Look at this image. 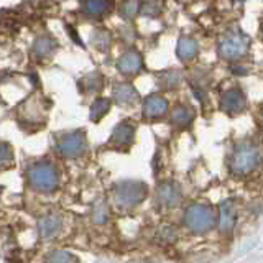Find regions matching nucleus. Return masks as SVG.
I'll list each match as a JSON object with an SVG mask.
<instances>
[{
  "label": "nucleus",
  "instance_id": "f257e3e1",
  "mask_svg": "<svg viewBox=\"0 0 263 263\" xmlns=\"http://www.w3.org/2000/svg\"><path fill=\"white\" fill-rule=\"evenodd\" d=\"M28 179L30 184L43 193H53L54 189L60 184V173L56 171V168L51 163L41 161L33 164L28 171Z\"/></svg>",
  "mask_w": 263,
  "mask_h": 263
},
{
  "label": "nucleus",
  "instance_id": "f03ea898",
  "mask_svg": "<svg viewBox=\"0 0 263 263\" xmlns=\"http://www.w3.org/2000/svg\"><path fill=\"white\" fill-rule=\"evenodd\" d=\"M184 222L193 232L204 234V232H209V230L217 224V219H216V212H214L209 205L194 204L186 211Z\"/></svg>",
  "mask_w": 263,
  "mask_h": 263
},
{
  "label": "nucleus",
  "instance_id": "7ed1b4c3",
  "mask_svg": "<svg viewBox=\"0 0 263 263\" xmlns=\"http://www.w3.org/2000/svg\"><path fill=\"white\" fill-rule=\"evenodd\" d=\"M260 163V152L258 148L252 143H242L235 148V152L230 158V168L238 175L250 173L258 166Z\"/></svg>",
  "mask_w": 263,
  "mask_h": 263
},
{
  "label": "nucleus",
  "instance_id": "20e7f679",
  "mask_svg": "<svg viewBox=\"0 0 263 263\" xmlns=\"http://www.w3.org/2000/svg\"><path fill=\"white\" fill-rule=\"evenodd\" d=\"M148 194V187L142 181H123L115 186V201L122 208H132L142 202Z\"/></svg>",
  "mask_w": 263,
  "mask_h": 263
},
{
  "label": "nucleus",
  "instance_id": "39448f33",
  "mask_svg": "<svg viewBox=\"0 0 263 263\" xmlns=\"http://www.w3.org/2000/svg\"><path fill=\"white\" fill-rule=\"evenodd\" d=\"M86 146H87V140H86V134L82 130L69 132V134L61 135L56 143L58 152H60V155L66 156V158L81 156L86 152Z\"/></svg>",
  "mask_w": 263,
  "mask_h": 263
},
{
  "label": "nucleus",
  "instance_id": "423d86ee",
  "mask_svg": "<svg viewBox=\"0 0 263 263\" xmlns=\"http://www.w3.org/2000/svg\"><path fill=\"white\" fill-rule=\"evenodd\" d=\"M247 49H249V38L243 35H229L224 41L220 43V56L226 58V60H238V58L245 56Z\"/></svg>",
  "mask_w": 263,
  "mask_h": 263
},
{
  "label": "nucleus",
  "instance_id": "0eeeda50",
  "mask_svg": "<svg viewBox=\"0 0 263 263\" xmlns=\"http://www.w3.org/2000/svg\"><path fill=\"white\" fill-rule=\"evenodd\" d=\"M220 107L222 110L234 115L242 112L245 107H247V101H245V96L240 89H230L227 92L222 96L220 99Z\"/></svg>",
  "mask_w": 263,
  "mask_h": 263
},
{
  "label": "nucleus",
  "instance_id": "6e6552de",
  "mask_svg": "<svg viewBox=\"0 0 263 263\" xmlns=\"http://www.w3.org/2000/svg\"><path fill=\"white\" fill-rule=\"evenodd\" d=\"M168 112V101L164 97L153 94L148 96L143 102V115L146 119H158Z\"/></svg>",
  "mask_w": 263,
  "mask_h": 263
},
{
  "label": "nucleus",
  "instance_id": "1a4fd4ad",
  "mask_svg": "<svg viewBox=\"0 0 263 263\" xmlns=\"http://www.w3.org/2000/svg\"><path fill=\"white\" fill-rule=\"evenodd\" d=\"M134 138H135V125H132L130 122H122L114 128V134L110 137V143L114 146L123 148V146H130L134 143Z\"/></svg>",
  "mask_w": 263,
  "mask_h": 263
},
{
  "label": "nucleus",
  "instance_id": "9d476101",
  "mask_svg": "<svg viewBox=\"0 0 263 263\" xmlns=\"http://www.w3.org/2000/svg\"><path fill=\"white\" fill-rule=\"evenodd\" d=\"M143 66V60H142V54L138 51H127L125 54H122L117 61V69L122 74H137Z\"/></svg>",
  "mask_w": 263,
  "mask_h": 263
},
{
  "label": "nucleus",
  "instance_id": "9b49d317",
  "mask_svg": "<svg viewBox=\"0 0 263 263\" xmlns=\"http://www.w3.org/2000/svg\"><path fill=\"white\" fill-rule=\"evenodd\" d=\"M38 229H40L41 237H45V238L56 237L63 229V220L60 216H56V214H48V216L40 219Z\"/></svg>",
  "mask_w": 263,
  "mask_h": 263
},
{
  "label": "nucleus",
  "instance_id": "f8f14e48",
  "mask_svg": "<svg viewBox=\"0 0 263 263\" xmlns=\"http://www.w3.org/2000/svg\"><path fill=\"white\" fill-rule=\"evenodd\" d=\"M237 222V209L232 201H226L220 205V214H219V226L222 232H230L235 227Z\"/></svg>",
  "mask_w": 263,
  "mask_h": 263
},
{
  "label": "nucleus",
  "instance_id": "ddd939ff",
  "mask_svg": "<svg viewBox=\"0 0 263 263\" xmlns=\"http://www.w3.org/2000/svg\"><path fill=\"white\" fill-rule=\"evenodd\" d=\"M114 99L117 101L119 105H132L138 102V90L132 86V84H127V82H123V84H119L115 86V90H114Z\"/></svg>",
  "mask_w": 263,
  "mask_h": 263
},
{
  "label": "nucleus",
  "instance_id": "4468645a",
  "mask_svg": "<svg viewBox=\"0 0 263 263\" xmlns=\"http://www.w3.org/2000/svg\"><path fill=\"white\" fill-rule=\"evenodd\" d=\"M179 187L175 183H164L158 187V201L164 208H171L179 202Z\"/></svg>",
  "mask_w": 263,
  "mask_h": 263
},
{
  "label": "nucleus",
  "instance_id": "2eb2a0df",
  "mask_svg": "<svg viewBox=\"0 0 263 263\" xmlns=\"http://www.w3.org/2000/svg\"><path fill=\"white\" fill-rule=\"evenodd\" d=\"M194 110L187 105H178L171 112V122L178 127H187L194 120Z\"/></svg>",
  "mask_w": 263,
  "mask_h": 263
},
{
  "label": "nucleus",
  "instance_id": "dca6fc26",
  "mask_svg": "<svg viewBox=\"0 0 263 263\" xmlns=\"http://www.w3.org/2000/svg\"><path fill=\"white\" fill-rule=\"evenodd\" d=\"M176 53L179 56V60L181 61H189V60H193V58L197 54V43H196V40L193 38H181L178 41V46H176Z\"/></svg>",
  "mask_w": 263,
  "mask_h": 263
},
{
  "label": "nucleus",
  "instance_id": "f3484780",
  "mask_svg": "<svg viewBox=\"0 0 263 263\" xmlns=\"http://www.w3.org/2000/svg\"><path fill=\"white\" fill-rule=\"evenodd\" d=\"M56 49V41L49 36H40L33 45V53L38 58H46Z\"/></svg>",
  "mask_w": 263,
  "mask_h": 263
},
{
  "label": "nucleus",
  "instance_id": "a211bd4d",
  "mask_svg": "<svg viewBox=\"0 0 263 263\" xmlns=\"http://www.w3.org/2000/svg\"><path fill=\"white\" fill-rule=\"evenodd\" d=\"M82 8L87 15H104L112 8L110 2H104V0H87V2H82Z\"/></svg>",
  "mask_w": 263,
  "mask_h": 263
},
{
  "label": "nucleus",
  "instance_id": "6ab92c4d",
  "mask_svg": "<svg viewBox=\"0 0 263 263\" xmlns=\"http://www.w3.org/2000/svg\"><path fill=\"white\" fill-rule=\"evenodd\" d=\"M109 110H110L109 99H97V101L92 104V107H90V120L99 122Z\"/></svg>",
  "mask_w": 263,
  "mask_h": 263
},
{
  "label": "nucleus",
  "instance_id": "aec40b11",
  "mask_svg": "<svg viewBox=\"0 0 263 263\" xmlns=\"http://www.w3.org/2000/svg\"><path fill=\"white\" fill-rule=\"evenodd\" d=\"M104 86V81H102V76L99 72H94V74H89L81 82V87L86 90V92H99V90L102 89Z\"/></svg>",
  "mask_w": 263,
  "mask_h": 263
},
{
  "label": "nucleus",
  "instance_id": "412c9836",
  "mask_svg": "<svg viewBox=\"0 0 263 263\" xmlns=\"http://www.w3.org/2000/svg\"><path fill=\"white\" fill-rule=\"evenodd\" d=\"M78 257L72 255L71 252H66V250H58L53 252L49 257L46 258V263H78Z\"/></svg>",
  "mask_w": 263,
  "mask_h": 263
},
{
  "label": "nucleus",
  "instance_id": "4be33fe9",
  "mask_svg": "<svg viewBox=\"0 0 263 263\" xmlns=\"http://www.w3.org/2000/svg\"><path fill=\"white\" fill-rule=\"evenodd\" d=\"M13 161V152L10 145H7L4 142H0V168L8 166Z\"/></svg>",
  "mask_w": 263,
  "mask_h": 263
},
{
  "label": "nucleus",
  "instance_id": "5701e85b",
  "mask_svg": "<svg viewBox=\"0 0 263 263\" xmlns=\"http://www.w3.org/2000/svg\"><path fill=\"white\" fill-rule=\"evenodd\" d=\"M92 41H94V45L99 49H105L110 43V35L107 31H104V30H97V31H94V35H92Z\"/></svg>",
  "mask_w": 263,
  "mask_h": 263
},
{
  "label": "nucleus",
  "instance_id": "b1692460",
  "mask_svg": "<svg viewBox=\"0 0 263 263\" xmlns=\"http://www.w3.org/2000/svg\"><path fill=\"white\" fill-rule=\"evenodd\" d=\"M92 217L96 222H99V224H104V222H107V219H109V209H107L105 204H99L97 208L94 209V214Z\"/></svg>",
  "mask_w": 263,
  "mask_h": 263
},
{
  "label": "nucleus",
  "instance_id": "393cba45",
  "mask_svg": "<svg viewBox=\"0 0 263 263\" xmlns=\"http://www.w3.org/2000/svg\"><path fill=\"white\" fill-rule=\"evenodd\" d=\"M142 7V13L145 15H158L160 10H161V4L160 2H146V4H140Z\"/></svg>",
  "mask_w": 263,
  "mask_h": 263
},
{
  "label": "nucleus",
  "instance_id": "a878e982",
  "mask_svg": "<svg viewBox=\"0 0 263 263\" xmlns=\"http://www.w3.org/2000/svg\"><path fill=\"white\" fill-rule=\"evenodd\" d=\"M138 8H140L138 2H125V4H122V13L130 18V16H134L138 12Z\"/></svg>",
  "mask_w": 263,
  "mask_h": 263
}]
</instances>
